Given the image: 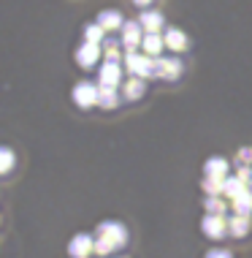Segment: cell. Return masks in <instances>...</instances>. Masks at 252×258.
I'll list each match as a JSON object with an SVG mask.
<instances>
[{
  "label": "cell",
  "instance_id": "1",
  "mask_svg": "<svg viewBox=\"0 0 252 258\" xmlns=\"http://www.w3.org/2000/svg\"><path fill=\"white\" fill-rule=\"evenodd\" d=\"M168 44H171L174 49H185V36H182L179 30H171L168 33Z\"/></svg>",
  "mask_w": 252,
  "mask_h": 258
},
{
  "label": "cell",
  "instance_id": "2",
  "mask_svg": "<svg viewBox=\"0 0 252 258\" xmlns=\"http://www.w3.org/2000/svg\"><path fill=\"white\" fill-rule=\"evenodd\" d=\"M101 22H103V27H117V22H120V14H117V11H106L101 17Z\"/></svg>",
  "mask_w": 252,
  "mask_h": 258
},
{
  "label": "cell",
  "instance_id": "3",
  "mask_svg": "<svg viewBox=\"0 0 252 258\" xmlns=\"http://www.w3.org/2000/svg\"><path fill=\"white\" fill-rule=\"evenodd\" d=\"M79 60H81V62H93V60H95V46L81 49V52H79Z\"/></svg>",
  "mask_w": 252,
  "mask_h": 258
},
{
  "label": "cell",
  "instance_id": "4",
  "mask_svg": "<svg viewBox=\"0 0 252 258\" xmlns=\"http://www.w3.org/2000/svg\"><path fill=\"white\" fill-rule=\"evenodd\" d=\"M144 22L149 25V27H157V22H160V14H146V17H144Z\"/></svg>",
  "mask_w": 252,
  "mask_h": 258
},
{
  "label": "cell",
  "instance_id": "5",
  "mask_svg": "<svg viewBox=\"0 0 252 258\" xmlns=\"http://www.w3.org/2000/svg\"><path fill=\"white\" fill-rule=\"evenodd\" d=\"M146 49H149V52H160V41L157 38H146Z\"/></svg>",
  "mask_w": 252,
  "mask_h": 258
}]
</instances>
